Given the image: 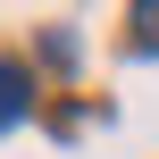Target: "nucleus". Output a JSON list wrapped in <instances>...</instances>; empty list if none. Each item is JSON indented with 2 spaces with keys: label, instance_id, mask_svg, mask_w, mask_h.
Listing matches in <instances>:
<instances>
[{
  "label": "nucleus",
  "instance_id": "1",
  "mask_svg": "<svg viewBox=\"0 0 159 159\" xmlns=\"http://www.w3.org/2000/svg\"><path fill=\"white\" fill-rule=\"evenodd\" d=\"M25 109H34V75H25L17 59H0V126H17Z\"/></svg>",
  "mask_w": 159,
  "mask_h": 159
},
{
  "label": "nucleus",
  "instance_id": "2",
  "mask_svg": "<svg viewBox=\"0 0 159 159\" xmlns=\"http://www.w3.org/2000/svg\"><path fill=\"white\" fill-rule=\"evenodd\" d=\"M134 42H143V50H159V8H134Z\"/></svg>",
  "mask_w": 159,
  "mask_h": 159
}]
</instances>
